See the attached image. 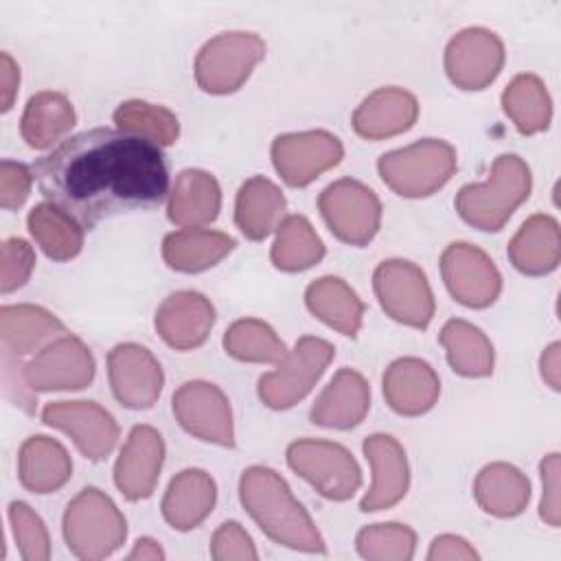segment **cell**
<instances>
[{"instance_id": "27", "label": "cell", "mask_w": 561, "mask_h": 561, "mask_svg": "<svg viewBox=\"0 0 561 561\" xmlns=\"http://www.w3.org/2000/svg\"><path fill=\"white\" fill-rule=\"evenodd\" d=\"M237 241L226 232L206 228H182L162 241V259L175 272H204L234 250Z\"/></svg>"}, {"instance_id": "16", "label": "cell", "mask_w": 561, "mask_h": 561, "mask_svg": "<svg viewBox=\"0 0 561 561\" xmlns=\"http://www.w3.org/2000/svg\"><path fill=\"white\" fill-rule=\"evenodd\" d=\"M114 397L131 410H147L162 392L164 375L158 359L140 344H118L107 355Z\"/></svg>"}, {"instance_id": "1", "label": "cell", "mask_w": 561, "mask_h": 561, "mask_svg": "<svg viewBox=\"0 0 561 561\" xmlns=\"http://www.w3.org/2000/svg\"><path fill=\"white\" fill-rule=\"evenodd\" d=\"M33 175L46 202L83 230L121 213L156 208L171 193L162 149L110 127L64 138L33 164Z\"/></svg>"}, {"instance_id": "39", "label": "cell", "mask_w": 561, "mask_h": 561, "mask_svg": "<svg viewBox=\"0 0 561 561\" xmlns=\"http://www.w3.org/2000/svg\"><path fill=\"white\" fill-rule=\"evenodd\" d=\"M114 123L118 129L142 136L158 147L173 145L180 136L178 116L162 107L147 101H125L114 112Z\"/></svg>"}, {"instance_id": "45", "label": "cell", "mask_w": 561, "mask_h": 561, "mask_svg": "<svg viewBox=\"0 0 561 561\" xmlns=\"http://www.w3.org/2000/svg\"><path fill=\"white\" fill-rule=\"evenodd\" d=\"M559 454H550L546 460H541V482H543V495L539 504V515L543 522H548L552 528L559 526Z\"/></svg>"}, {"instance_id": "19", "label": "cell", "mask_w": 561, "mask_h": 561, "mask_svg": "<svg viewBox=\"0 0 561 561\" xmlns=\"http://www.w3.org/2000/svg\"><path fill=\"white\" fill-rule=\"evenodd\" d=\"M164 460L162 436L151 425H134L114 465L118 491L136 502L153 493Z\"/></svg>"}, {"instance_id": "2", "label": "cell", "mask_w": 561, "mask_h": 561, "mask_svg": "<svg viewBox=\"0 0 561 561\" xmlns=\"http://www.w3.org/2000/svg\"><path fill=\"white\" fill-rule=\"evenodd\" d=\"M239 497L248 515L274 543L300 552H327V543L313 519L274 469H245L239 482Z\"/></svg>"}, {"instance_id": "32", "label": "cell", "mask_w": 561, "mask_h": 561, "mask_svg": "<svg viewBox=\"0 0 561 561\" xmlns=\"http://www.w3.org/2000/svg\"><path fill=\"white\" fill-rule=\"evenodd\" d=\"M473 495L484 513L495 517H515L528 504L530 484L513 465L493 462L478 473Z\"/></svg>"}, {"instance_id": "33", "label": "cell", "mask_w": 561, "mask_h": 561, "mask_svg": "<svg viewBox=\"0 0 561 561\" xmlns=\"http://www.w3.org/2000/svg\"><path fill=\"white\" fill-rule=\"evenodd\" d=\"M309 311L337 329L342 335H357L364 316V302L357 294L337 276H324L311 283L305 291Z\"/></svg>"}, {"instance_id": "47", "label": "cell", "mask_w": 561, "mask_h": 561, "mask_svg": "<svg viewBox=\"0 0 561 561\" xmlns=\"http://www.w3.org/2000/svg\"><path fill=\"white\" fill-rule=\"evenodd\" d=\"M0 94H2V112H9L13 107L18 85H20V68L13 61L9 53L0 55Z\"/></svg>"}, {"instance_id": "43", "label": "cell", "mask_w": 561, "mask_h": 561, "mask_svg": "<svg viewBox=\"0 0 561 561\" xmlns=\"http://www.w3.org/2000/svg\"><path fill=\"white\" fill-rule=\"evenodd\" d=\"M33 178H35L33 169H28L26 164L15 160H2L0 162V206L4 210H18L31 193Z\"/></svg>"}, {"instance_id": "30", "label": "cell", "mask_w": 561, "mask_h": 561, "mask_svg": "<svg viewBox=\"0 0 561 561\" xmlns=\"http://www.w3.org/2000/svg\"><path fill=\"white\" fill-rule=\"evenodd\" d=\"M515 270L528 276H541L559 263V226L548 215H533L522 224L506 250Z\"/></svg>"}, {"instance_id": "3", "label": "cell", "mask_w": 561, "mask_h": 561, "mask_svg": "<svg viewBox=\"0 0 561 561\" xmlns=\"http://www.w3.org/2000/svg\"><path fill=\"white\" fill-rule=\"evenodd\" d=\"M528 195L530 169L519 156L504 153L493 162L489 180L462 186L454 204L469 226L484 232H497Z\"/></svg>"}, {"instance_id": "13", "label": "cell", "mask_w": 561, "mask_h": 561, "mask_svg": "<svg viewBox=\"0 0 561 561\" xmlns=\"http://www.w3.org/2000/svg\"><path fill=\"white\" fill-rule=\"evenodd\" d=\"M344 156L342 142L329 131L283 134L272 142L274 169L289 186H307Z\"/></svg>"}, {"instance_id": "28", "label": "cell", "mask_w": 561, "mask_h": 561, "mask_svg": "<svg viewBox=\"0 0 561 561\" xmlns=\"http://www.w3.org/2000/svg\"><path fill=\"white\" fill-rule=\"evenodd\" d=\"M66 333V327L50 311L35 305H4L0 311L2 353L22 357L42 344Z\"/></svg>"}, {"instance_id": "17", "label": "cell", "mask_w": 561, "mask_h": 561, "mask_svg": "<svg viewBox=\"0 0 561 561\" xmlns=\"http://www.w3.org/2000/svg\"><path fill=\"white\" fill-rule=\"evenodd\" d=\"M502 64V42L484 28L458 33L445 50L447 77L462 90H482L500 75Z\"/></svg>"}, {"instance_id": "35", "label": "cell", "mask_w": 561, "mask_h": 561, "mask_svg": "<svg viewBox=\"0 0 561 561\" xmlns=\"http://www.w3.org/2000/svg\"><path fill=\"white\" fill-rule=\"evenodd\" d=\"M438 342L445 346L447 362L454 373L462 377H486L493 373V346L471 322H445Z\"/></svg>"}, {"instance_id": "7", "label": "cell", "mask_w": 561, "mask_h": 561, "mask_svg": "<svg viewBox=\"0 0 561 561\" xmlns=\"http://www.w3.org/2000/svg\"><path fill=\"white\" fill-rule=\"evenodd\" d=\"M287 465L302 476L322 497L344 502L362 484L353 454L331 440L300 438L287 447Z\"/></svg>"}, {"instance_id": "40", "label": "cell", "mask_w": 561, "mask_h": 561, "mask_svg": "<svg viewBox=\"0 0 561 561\" xmlns=\"http://www.w3.org/2000/svg\"><path fill=\"white\" fill-rule=\"evenodd\" d=\"M355 543L364 559L408 561L414 557L416 535L405 524H373L357 533Z\"/></svg>"}, {"instance_id": "23", "label": "cell", "mask_w": 561, "mask_h": 561, "mask_svg": "<svg viewBox=\"0 0 561 561\" xmlns=\"http://www.w3.org/2000/svg\"><path fill=\"white\" fill-rule=\"evenodd\" d=\"M419 116L416 99L401 88H379L353 114V129L368 140L408 131Z\"/></svg>"}, {"instance_id": "12", "label": "cell", "mask_w": 561, "mask_h": 561, "mask_svg": "<svg viewBox=\"0 0 561 561\" xmlns=\"http://www.w3.org/2000/svg\"><path fill=\"white\" fill-rule=\"evenodd\" d=\"M440 272L454 300L465 307L484 309L500 296L502 276L493 261L476 245H447L440 256Z\"/></svg>"}, {"instance_id": "14", "label": "cell", "mask_w": 561, "mask_h": 561, "mask_svg": "<svg viewBox=\"0 0 561 561\" xmlns=\"http://www.w3.org/2000/svg\"><path fill=\"white\" fill-rule=\"evenodd\" d=\"M173 414L188 434L221 447L234 445L230 401L215 383H182L173 394Z\"/></svg>"}, {"instance_id": "11", "label": "cell", "mask_w": 561, "mask_h": 561, "mask_svg": "<svg viewBox=\"0 0 561 561\" xmlns=\"http://www.w3.org/2000/svg\"><path fill=\"white\" fill-rule=\"evenodd\" d=\"M24 379L33 392L39 390H79L94 377L90 348L75 335H59L37 351L22 366Z\"/></svg>"}, {"instance_id": "36", "label": "cell", "mask_w": 561, "mask_h": 561, "mask_svg": "<svg viewBox=\"0 0 561 561\" xmlns=\"http://www.w3.org/2000/svg\"><path fill=\"white\" fill-rule=\"evenodd\" d=\"M272 263L283 272H302L324 256V243L302 215H287L276 228Z\"/></svg>"}, {"instance_id": "29", "label": "cell", "mask_w": 561, "mask_h": 561, "mask_svg": "<svg viewBox=\"0 0 561 561\" xmlns=\"http://www.w3.org/2000/svg\"><path fill=\"white\" fill-rule=\"evenodd\" d=\"M285 219V197L274 182L254 175L241 184L234 202V224L252 241L265 239Z\"/></svg>"}, {"instance_id": "37", "label": "cell", "mask_w": 561, "mask_h": 561, "mask_svg": "<svg viewBox=\"0 0 561 561\" xmlns=\"http://www.w3.org/2000/svg\"><path fill=\"white\" fill-rule=\"evenodd\" d=\"M506 116L513 118L519 134L541 131L550 123V96L535 75H517L502 94Z\"/></svg>"}, {"instance_id": "25", "label": "cell", "mask_w": 561, "mask_h": 561, "mask_svg": "<svg viewBox=\"0 0 561 561\" xmlns=\"http://www.w3.org/2000/svg\"><path fill=\"white\" fill-rule=\"evenodd\" d=\"M217 500V486L213 478L202 469L180 471L164 497H162V517L175 530L197 528L213 511Z\"/></svg>"}, {"instance_id": "41", "label": "cell", "mask_w": 561, "mask_h": 561, "mask_svg": "<svg viewBox=\"0 0 561 561\" xmlns=\"http://www.w3.org/2000/svg\"><path fill=\"white\" fill-rule=\"evenodd\" d=\"M9 524L18 552L24 561H46L50 557V537L42 517L26 502L9 504Z\"/></svg>"}, {"instance_id": "5", "label": "cell", "mask_w": 561, "mask_h": 561, "mask_svg": "<svg viewBox=\"0 0 561 561\" xmlns=\"http://www.w3.org/2000/svg\"><path fill=\"white\" fill-rule=\"evenodd\" d=\"M381 180L401 197H427L456 171V149L438 138H423L403 149L381 153Z\"/></svg>"}, {"instance_id": "22", "label": "cell", "mask_w": 561, "mask_h": 561, "mask_svg": "<svg viewBox=\"0 0 561 561\" xmlns=\"http://www.w3.org/2000/svg\"><path fill=\"white\" fill-rule=\"evenodd\" d=\"M368 408L370 388L366 379L353 368H342L316 399L311 421L322 427L348 430L362 423Z\"/></svg>"}, {"instance_id": "26", "label": "cell", "mask_w": 561, "mask_h": 561, "mask_svg": "<svg viewBox=\"0 0 561 561\" xmlns=\"http://www.w3.org/2000/svg\"><path fill=\"white\" fill-rule=\"evenodd\" d=\"M72 476V462L61 443L48 436H31L18 454V478L31 493H53Z\"/></svg>"}, {"instance_id": "31", "label": "cell", "mask_w": 561, "mask_h": 561, "mask_svg": "<svg viewBox=\"0 0 561 561\" xmlns=\"http://www.w3.org/2000/svg\"><path fill=\"white\" fill-rule=\"evenodd\" d=\"M77 116L72 103L61 92H37L28 99L22 121L20 134L33 149H48L59 138L72 129Z\"/></svg>"}, {"instance_id": "21", "label": "cell", "mask_w": 561, "mask_h": 561, "mask_svg": "<svg viewBox=\"0 0 561 561\" xmlns=\"http://www.w3.org/2000/svg\"><path fill=\"white\" fill-rule=\"evenodd\" d=\"M440 381L434 368L419 357H401L383 373V397L403 416H419L434 408Z\"/></svg>"}, {"instance_id": "9", "label": "cell", "mask_w": 561, "mask_h": 561, "mask_svg": "<svg viewBox=\"0 0 561 561\" xmlns=\"http://www.w3.org/2000/svg\"><path fill=\"white\" fill-rule=\"evenodd\" d=\"M381 309L397 322L425 329L434 316V296L427 276L412 261H383L373 274Z\"/></svg>"}, {"instance_id": "20", "label": "cell", "mask_w": 561, "mask_h": 561, "mask_svg": "<svg viewBox=\"0 0 561 561\" xmlns=\"http://www.w3.org/2000/svg\"><path fill=\"white\" fill-rule=\"evenodd\" d=\"M213 324L215 309L206 296L197 291L171 294L156 311V329L160 337L178 351H191L204 344Z\"/></svg>"}, {"instance_id": "46", "label": "cell", "mask_w": 561, "mask_h": 561, "mask_svg": "<svg viewBox=\"0 0 561 561\" xmlns=\"http://www.w3.org/2000/svg\"><path fill=\"white\" fill-rule=\"evenodd\" d=\"M480 554L469 546V541H465L462 537L456 535H438L432 539L430 550H427V559L436 561V559H478Z\"/></svg>"}, {"instance_id": "34", "label": "cell", "mask_w": 561, "mask_h": 561, "mask_svg": "<svg viewBox=\"0 0 561 561\" xmlns=\"http://www.w3.org/2000/svg\"><path fill=\"white\" fill-rule=\"evenodd\" d=\"M26 224L35 243L53 261H70L83 248V228L50 202L33 206Z\"/></svg>"}, {"instance_id": "38", "label": "cell", "mask_w": 561, "mask_h": 561, "mask_svg": "<svg viewBox=\"0 0 561 561\" xmlns=\"http://www.w3.org/2000/svg\"><path fill=\"white\" fill-rule=\"evenodd\" d=\"M224 348L239 362L278 364L287 348L274 329L256 318L237 320L224 335Z\"/></svg>"}, {"instance_id": "15", "label": "cell", "mask_w": 561, "mask_h": 561, "mask_svg": "<svg viewBox=\"0 0 561 561\" xmlns=\"http://www.w3.org/2000/svg\"><path fill=\"white\" fill-rule=\"evenodd\" d=\"M42 421L66 432L90 460H103L118 438L114 416L94 401H55L44 405Z\"/></svg>"}, {"instance_id": "44", "label": "cell", "mask_w": 561, "mask_h": 561, "mask_svg": "<svg viewBox=\"0 0 561 561\" xmlns=\"http://www.w3.org/2000/svg\"><path fill=\"white\" fill-rule=\"evenodd\" d=\"M210 557L217 561L224 559H259V552L250 535L241 528L239 522H224L210 541Z\"/></svg>"}, {"instance_id": "6", "label": "cell", "mask_w": 561, "mask_h": 561, "mask_svg": "<svg viewBox=\"0 0 561 561\" xmlns=\"http://www.w3.org/2000/svg\"><path fill=\"white\" fill-rule=\"evenodd\" d=\"M335 348L322 337L305 335L278 362V366L259 379V397L272 410H287L305 399L320 379Z\"/></svg>"}, {"instance_id": "24", "label": "cell", "mask_w": 561, "mask_h": 561, "mask_svg": "<svg viewBox=\"0 0 561 561\" xmlns=\"http://www.w3.org/2000/svg\"><path fill=\"white\" fill-rule=\"evenodd\" d=\"M221 208V188L217 180L199 169H186L178 175L167 215L180 228H204L213 224Z\"/></svg>"}, {"instance_id": "48", "label": "cell", "mask_w": 561, "mask_h": 561, "mask_svg": "<svg viewBox=\"0 0 561 561\" xmlns=\"http://www.w3.org/2000/svg\"><path fill=\"white\" fill-rule=\"evenodd\" d=\"M127 559H129V561H134V559L162 561V559H164V550L160 548V543H158L156 539H151V537H140V539L134 543V548H131V552L127 554Z\"/></svg>"}, {"instance_id": "18", "label": "cell", "mask_w": 561, "mask_h": 561, "mask_svg": "<svg viewBox=\"0 0 561 561\" xmlns=\"http://www.w3.org/2000/svg\"><path fill=\"white\" fill-rule=\"evenodd\" d=\"M366 460L373 467V484L359 502L362 513L392 508L401 502L410 486V469L403 447L394 436L373 434L362 445Z\"/></svg>"}, {"instance_id": "42", "label": "cell", "mask_w": 561, "mask_h": 561, "mask_svg": "<svg viewBox=\"0 0 561 561\" xmlns=\"http://www.w3.org/2000/svg\"><path fill=\"white\" fill-rule=\"evenodd\" d=\"M35 267L33 245L20 237H11L2 243L0 250V289L11 294L20 289Z\"/></svg>"}, {"instance_id": "8", "label": "cell", "mask_w": 561, "mask_h": 561, "mask_svg": "<svg viewBox=\"0 0 561 561\" xmlns=\"http://www.w3.org/2000/svg\"><path fill=\"white\" fill-rule=\"evenodd\" d=\"M263 55L265 44L254 33H221L199 50L195 79L204 92H234L250 77Z\"/></svg>"}, {"instance_id": "10", "label": "cell", "mask_w": 561, "mask_h": 561, "mask_svg": "<svg viewBox=\"0 0 561 561\" xmlns=\"http://www.w3.org/2000/svg\"><path fill=\"white\" fill-rule=\"evenodd\" d=\"M329 230L344 243L366 245L379 230L381 204L377 195L357 180L342 178L318 197Z\"/></svg>"}, {"instance_id": "4", "label": "cell", "mask_w": 561, "mask_h": 561, "mask_svg": "<svg viewBox=\"0 0 561 561\" xmlns=\"http://www.w3.org/2000/svg\"><path fill=\"white\" fill-rule=\"evenodd\" d=\"M127 537V522L116 504L96 486H85L68 502L64 539L77 559H103L116 552Z\"/></svg>"}]
</instances>
